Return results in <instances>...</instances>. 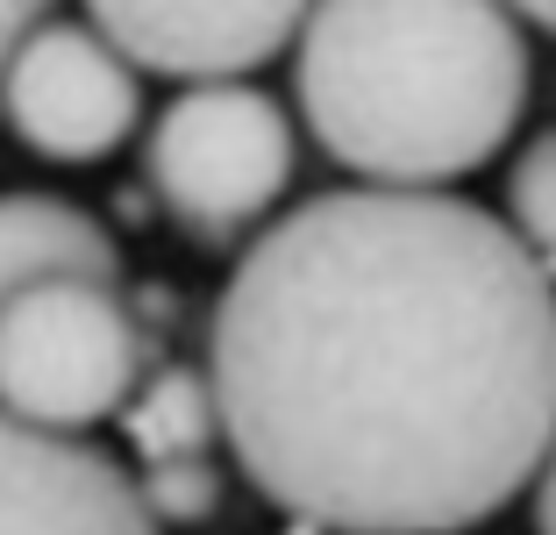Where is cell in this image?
Here are the masks:
<instances>
[{
    "instance_id": "7c38bea8",
    "label": "cell",
    "mask_w": 556,
    "mask_h": 535,
    "mask_svg": "<svg viewBox=\"0 0 556 535\" xmlns=\"http://www.w3.org/2000/svg\"><path fill=\"white\" fill-rule=\"evenodd\" d=\"M58 15V0H0V72H8V58H15V43L36 29V22Z\"/></svg>"
},
{
    "instance_id": "52a82bcc",
    "label": "cell",
    "mask_w": 556,
    "mask_h": 535,
    "mask_svg": "<svg viewBox=\"0 0 556 535\" xmlns=\"http://www.w3.org/2000/svg\"><path fill=\"white\" fill-rule=\"evenodd\" d=\"M0 535H164L136 471L86 436L29 428L0 407Z\"/></svg>"
},
{
    "instance_id": "8fae6325",
    "label": "cell",
    "mask_w": 556,
    "mask_h": 535,
    "mask_svg": "<svg viewBox=\"0 0 556 535\" xmlns=\"http://www.w3.org/2000/svg\"><path fill=\"white\" fill-rule=\"evenodd\" d=\"M136 493L157 514V528H200L222 514V464L214 457H164L136 471Z\"/></svg>"
},
{
    "instance_id": "6da1fadb",
    "label": "cell",
    "mask_w": 556,
    "mask_h": 535,
    "mask_svg": "<svg viewBox=\"0 0 556 535\" xmlns=\"http://www.w3.org/2000/svg\"><path fill=\"white\" fill-rule=\"evenodd\" d=\"M207 378L278 514L471 535L556 443V278L450 186H336L243 244Z\"/></svg>"
},
{
    "instance_id": "5b68a950",
    "label": "cell",
    "mask_w": 556,
    "mask_h": 535,
    "mask_svg": "<svg viewBox=\"0 0 556 535\" xmlns=\"http://www.w3.org/2000/svg\"><path fill=\"white\" fill-rule=\"evenodd\" d=\"M0 122L43 164H100L143 129V79L93 22L50 15L0 72Z\"/></svg>"
},
{
    "instance_id": "277c9868",
    "label": "cell",
    "mask_w": 556,
    "mask_h": 535,
    "mask_svg": "<svg viewBox=\"0 0 556 535\" xmlns=\"http://www.w3.org/2000/svg\"><path fill=\"white\" fill-rule=\"evenodd\" d=\"M143 386V328L122 286L43 278L0 308V407L29 428L86 436Z\"/></svg>"
},
{
    "instance_id": "30bf717a",
    "label": "cell",
    "mask_w": 556,
    "mask_h": 535,
    "mask_svg": "<svg viewBox=\"0 0 556 535\" xmlns=\"http://www.w3.org/2000/svg\"><path fill=\"white\" fill-rule=\"evenodd\" d=\"M507 228L528 244V258L556 278V129L528 136L507 164Z\"/></svg>"
},
{
    "instance_id": "8992f818",
    "label": "cell",
    "mask_w": 556,
    "mask_h": 535,
    "mask_svg": "<svg viewBox=\"0 0 556 535\" xmlns=\"http://www.w3.org/2000/svg\"><path fill=\"white\" fill-rule=\"evenodd\" d=\"M314 0H86L108 43L157 79H250L293 50Z\"/></svg>"
},
{
    "instance_id": "9c48e42d",
    "label": "cell",
    "mask_w": 556,
    "mask_h": 535,
    "mask_svg": "<svg viewBox=\"0 0 556 535\" xmlns=\"http://www.w3.org/2000/svg\"><path fill=\"white\" fill-rule=\"evenodd\" d=\"M122 436H129L136 464H164V457H214L222 443V400H214L207 364H157L122 407Z\"/></svg>"
},
{
    "instance_id": "5bb4252c",
    "label": "cell",
    "mask_w": 556,
    "mask_h": 535,
    "mask_svg": "<svg viewBox=\"0 0 556 535\" xmlns=\"http://www.w3.org/2000/svg\"><path fill=\"white\" fill-rule=\"evenodd\" d=\"M514 15L528 22V29H542V36H556V0H507Z\"/></svg>"
},
{
    "instance_id": "3957f363",
    "label": "cell",
    "mask_w": 556,
    "mask_h": 535,
    "mask_svg": "<svg viewBox=\"0 0 556 535\" xmlns=\"http://www.w3.org/2000/svg\"><path fill=\"white\" fill-rule=\"evenodd\" d=\"M300 172L286 100L250 79H186L143 129V186L200 250H236L264 228Z\"/></svg>"
},
{
    "instance_id": "ba28073f",
    "label": "cell",
    "mask_w": 556,
    "mask_h": 535,
    "mask_svg": "<svg viewBox=\"0 0 556 535\" xmlns=\"http://www.w3.org/2000/svg\"><path fill=\"white\" fill-rule=\"evenodd\" d=\"M43 278H100V286H122V244L93 208H79L65 194L15 186V194H0V308L15 293L43 286Z\"/></svg>"
},
{
    "instance_id": "4fadbf2b",
    "label": "cell",
    "mask_w": 556,
    "mask_h": 535,
    "mask_svg": "<svg viewBox=\"0 0 556 535\" xmlns=\"http://www.w3.org/2000/svg\"><path fill=\"white\" fill-rule=\"evenodd\" d=\"M528 521H535V535H556V443L528 478Z\"/></svg>"
},
{
    "instance_id": "7a4b0ae2",
    "label": "cell",
    "mask_w": 556,
    "mask_h": 535,
    "mask_svg": "<svg viewBox=\"0 0 556 535\" xmlns=\"http://www.w3.org/2000/svg\"><path fill=\"white\" fill-rule=\"evenodd\" d=\"M528 86V22L507 0H314L293 36L300 122L364 186L485 172Z\"/></svg>"
}]
</instances>
